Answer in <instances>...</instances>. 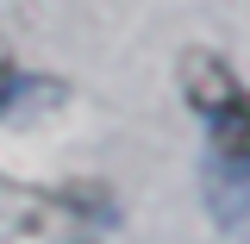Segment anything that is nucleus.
<instances>
[{"instance_id":"1","label":"nucleus","mask_w":250,"mask_h":244,"mask_svg":"<svg viewBox=\"0 0 250 244\" xmlns=\"http://www.w3.org/2000/svg\"><path fill=\"white\" fill-rule=\"evenodd\" d=\"M182 94H188V107L207 119L213 151L250 156V94L238 88V75H231L213 50H188L182 57Z\"/></svg>"},{"instance_id":"2","label":"nucleus","mask_w":250,"mask_h":244,"mask_svg":"<svg viewBox=\"0 0 250 244\" xmlns=\"http://www.w3.org/2000/svg\"><path fill=\"white\" fill-rule=\"evenodd\" d=\"M207 200H213L219 225H231V232H250V156L207 151Z\"/></svg>"}]
</instances>
